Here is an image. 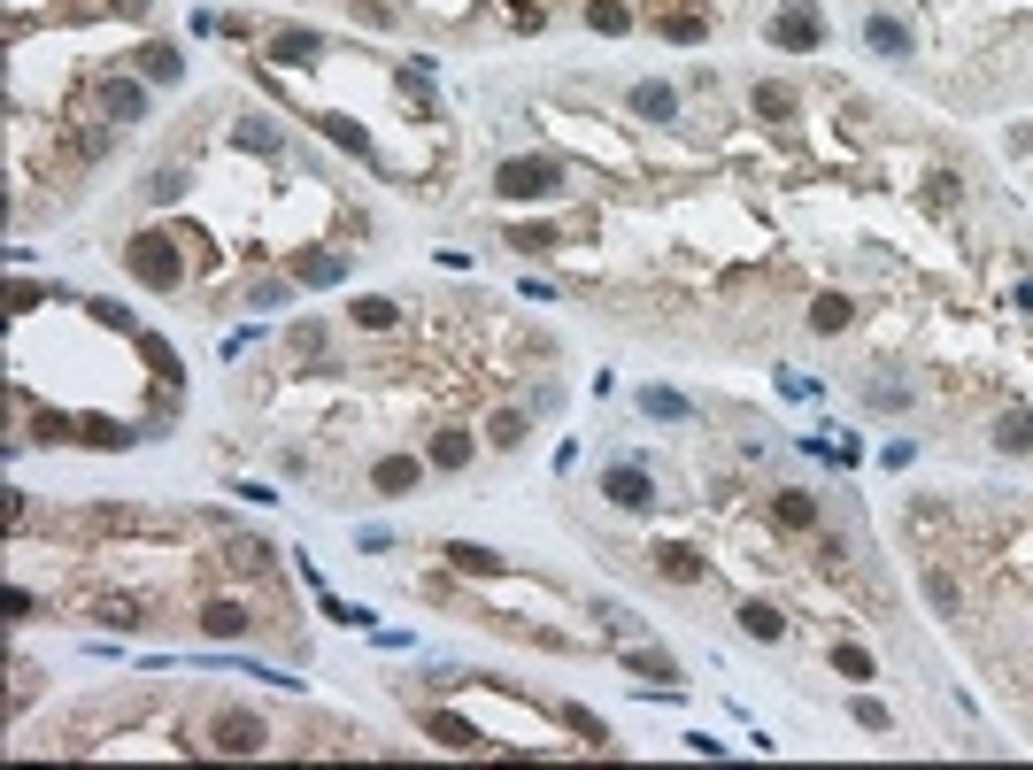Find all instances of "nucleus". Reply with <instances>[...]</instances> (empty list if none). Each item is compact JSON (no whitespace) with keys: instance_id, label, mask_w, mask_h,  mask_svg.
<instances>
[{"instance_id":"a211bd4d","label":"nucleus","mask_w":1033,"mask_h":770,"mask_svg":"<svg viewBox=\"0 0 1033 770\" xmlns=\"http://www.w3.org/2000/svg\"><path fill=\"white\" fill-rule=\"evenodd\" d=\"M771 524H779V532H810V524H818V501H810V493H779V501H771Z\"/></svg>"},{"instance_id":"9d476101","label":"nucleus","mask_w":1033,"mask_h":770,"mask_svg":"<svg viewBox=\"0 0 1033 770\" xmlns=\"http://www.w3.org/2000/svg\"><path fill=\"white\" fill-rule=\"evenodd\" d=\"M863 39H871V54H887V62H910V23H894V16H871V23H863Z\"/></svg>"},{"instance_id":"7ed1b4c3","label":"nucleus","mask_w":1033,"mask_h":770,"mask_svg":"<svg viewBox=\"0 0 1033 770\" xmlns=\"http://www.w3.org/2000/svg\"><path fill=\"white\" fill-rule=\"evenodd\" d=\"M208 748H216V756H263V748H270V725H263L255 709H216Z\"/></svg>"},{"instance_id":"aec40b11","label":"nucleus","mask_w":1033,"mask_h":770,"mask_svg":"<svg viewBox=\"0 0 1033 770\" xmlns=\"http://www.w3.org/2000/svg\"><path fill=\"white\" fill-rule=\"evenodd\" d=\"M524 432H532V424H524V409H494V417H487V448H502V455L524 448Z\"/></svg>"},{"instance_id":"dca6fc26","label":"nucleus","mask_w":1033,"mask_h":770,"mask_svg":"<svg viewBox=\"0 0 1033 770\" xmlns=\"http://www.w3.org/2000/svg\"><path fill=\"white\" fill-rule=\"evenodd\" d=\"M740 632H748V639H764V647H771V639H787V616L771 609V602H740Z\"/></svg>"},{"instance_id":"1a4fd4ad","label":"nucleus","mask_w":1033,"mask_h":770,"mask_svg":"<svg viewBox=\"0 0 1033 770\" xmlns=\"http://www.w3.org/2000/svg\"><path fill=\"white\" fill-rule=\"evenodd\" d=\"M656 31H664L672 47H702V39H709V16H702V8H656Z\"/></svg>"},{"instance_id":"f257e3e1","label":"nucleus","mask_w":1033,"mask_h":770,"mask_svg":"<svg viewBox=\"0 0 1033 770\" xmlns=\"http://www.w3.org/2000/svg\"><path fill=\"white\" fill-rule=\"evenodd\" d=\"M124 270H132L147 294H171L177 278H185V255L171 247V232H140V239L124 247Z\"/></svg>"},{"instance_id":"412c9836","label":"nucleus","mask_w":1033,"mask_h":770,"mask_svg":"<svg viewBox=\"0 0 1033 770\" xmlns=\"http://www.w3.org/2000/svg\"><path fill=\"white\" fill-rule=\"evenodd\" d=\"M586 23H594L602 39H625V31H633V8H625V0H586Z\"/></svg>"},{"instance_id":"b1692460","label":"nucleus","mask_w":1033,"mask_h":770,"mask_svg":"<svg viewBox=\"0 0 1033 770\" xmlns=\"http://www.w3.org/2000/svg\"><path fill=\"white\" fill-rule=\"evenodd\" d=\"M140 70H147V85H177V78H185V54H177V47H147Z\"/></svg>"},{"instance_id":"7c9ffc66","label":"nucleus","mask_w":1033,"mask_h":770,"mask_svg":"<svg viewBox=\"0 0 1033 770\" xmlns=\"http://www.w3.org/2000/svg\"><path fill=\"white\" fill-rule=\"evenodd\" d=\"M625 663H633V670H641V678H664V686H672V678H679V663H672V655H664V647H633V655H625Z\"/></svg>"},{"instance_id":"a19ab883","label":"nucleus","mask_w":1033,"mask_h":770,"mask_svg":"<svg viewBox=\"0 0 1033 770\" xmlns=\"http://www.w3.org/2000/svg\"><path fill=\"white\" fill-rule=\"evenodd\" d=\"M147 193H155V201H171V193H185V170H155V177H147Z\"/></svg>"},{"instance_id":"f704fd0d","label":"nucleus","mask_w":1033,"mask_h":770,"mask_svg":"<svg viewBox=\"0 0 1033 770\" xmlns=\"http://www.w3.org/2000/svg\"><path fill=\"white\" fill-rule=\"evenodd\" d=\"M510 247H524V255H548V247H555V232H548V224H524V232H510Z\"/></svg>"},{"instance_id":"473e14b6","label":"nucleus","mask_w":1033,"mask_h":770,"mask_svg":"<svg viewBox=\"0 0 1033 770\" xmlns=\"http://www.w3.org/2000/svg\"><path fill=\"white\" fill-rule=\"evenodd\" d=\"M393 316H401V308L386 301V294H370V301H355V324H362V331H393Z\"/></svg>"},{"instance_id":"c85d7f7f","label":"nucleus","mask_w":1033,"mask_h":770,"mask_svg":"<svg viewBox=\"0 0 1033 770\" xmlns=\"http://www.w3.org/2000/svg\"><path fill=\"white\" fill-rule=\"evenodd\" d=\"M232 140H239V147H247V154H278V147H286V140H278V124H263V116H247V124H232Z\"/></svg>"},{"instance_id":"5701e85b","label":"nucleus","mask_w":1033,"mask_h":770,"mask_svg":"<svg viewBox=\"0 0 1033 770\" xmlns=\"http://www.w3.org/2000/svg\"><path fill=\"white\" fill-rule=\"evenodd\" d=\"M925 602H933V616H964V586L949 571H925Z\"/></svg>"},{"instance_id":"0eeeda50","label":"nucleus","mask_w":1033,"mask_h":770,"mask_svg":"<svg viewBox=\"0 0 1033 770\" xmlns=\"http://www.w3.org/2000/svg\"><path fill=\"white\" fill-rule=\"evenodd\" d=\"M648 563H656V578H672V586H694V578H702V555H694L687 540H656Z\"/></svg>"},{"instance_id":"58836bf2","label":"nucleus","mask_w":1033,"mask_h":770,"mask_svg":"<svg viewBox=\"0 0 1033 770\" xmlns=\"http://www.w3.org/2000/svg\"><path fill=\"white\" fill-rule=\"evenodd\" d=\"M925 201H933V208H957V177H949V170H941V177H925Z\"/></svg>"},{"instance_id":"ddd939ff","label":"nucleus","mask_w":1033,"mask_h":770,"mask_svg":"<svg viewBox=\"0 0 1033 770\" xmlns=\"http://www.w3.org/2000/svg\"><path fill=\"white\" fill-rule=\"evenodd\" d=\"M748 109H756V116H764V124H795V93H787V85H779V78H764V85H756V93H748Z\"/></svg>"},{"instance_id":"c9c22d12","label":"nucleus","mask_w":1033,"mask_h":770,"mask_svg":"<svg viewBox=\"0 0 1033 770\" xmlns=\"http://www.w3.org/2000/svg\"><path fill=\"white\" fill-rule=\"evenodd\" d=\"M857 725H863V732H887L894 717H887V701H871V694H857Z\"/></svg>"},{"instance_id":"f3484780","label":"nucleus","mask_w":1033,"mask_h":770,"mask_svg":"<svg viewBox=\"0 0 1033 770\" xmlns=\"http://www.w3.org/2000/svg\"><path fill=\"white\" fill-rule=\"evenodd\" d=\"M849 316H857L849 294H818V301H810V331H826V339H833V331H849Z\"/></svg>"},{"instance_id":"20e7f679","label":"nucleus","mask_w":1033,"mask_h":770,"mask_svg":"<svg viewBox=\"0 0 1033 770\" xmlns=\"http://www.w3.org/2000/svg\"><path fill=\"white\" fill-rule=\"evenodd\" d=\"M771 47H787V54H818V47H826V16H818V0H787V8L771 16Z\"/></svg>"},{"instance_id":"4468645a","label":"nucleus","mask_w":1033,"mask_h":770,"mask_svg":"<svg viewBox=\"0 0 1033 770\" xmlns=\"http://www.w3.org/2000/svg\"><path fill=\"white\" fill-rule=\"evenodd\" d=\"M448 563H456L463 578H502V555H494V547H479V540H456V547H448Z\"/></svg>"},{"instance_id":"bb28decb","label":"nucleus","mask_w":1033,"mask_h":770,"mask_svg":"<svg viewBox=\"0 0 1033 770\" xmlns=\"http://www.w3.org/2000/svg\"><path fill=\"white\" fill-rule=\"evenodd\" d=\"M317 132H325L333 147H347V154H370V132H362L355 116H317Z\"/></svg>"},{"instance_id":"423d86ee","label":"nucleus","mask_w":1033,"mask_h":770,"mask_svg":"<svg viewBox=\"0 0 1033 770\" xmlns=\"http://www.w3.org/2000/svg\"><path fill=\"white\" fill-rule=\"evenodd\" d=\"M370 485H378L386 501H401V493L425 485V462H417V455H378V462H370Z\"/></svg>"},{"instance_id":"e433bc0d","label":"nucleus","mask_w":1033,"mask_h":770,"mask_svg":"<svg viewBox=\"0 0 1033 770\" xmlns=\"http://www.w3.org/2000/svg\"><path fill=\"white\" fill-rule=\"evenodd\" d=\"M93 324H109V331H140L132 308H116V301H93Z\"/></svg>"},{"instance_id":"a878e982","label":"nucleus","mask_w":1033,"mask_h":770,"mask_svg":"<svg viewBox=\"0 0 1033 770\" xmlns=\"http://www.w3.org/2000/svg\"><path fill=\"white\" fill-rule=\"evenodd\" d=\"M78 440H85V448H132L140 432H132V424H109V417H85V424H78Z\"/></svg>"},{"instance_id":"2f4dec72","label":"nucleus","mask_w":1033,"mask_h":770,"mask_svg":"<svg viewBox=\"0 0 1033 770\" xmlns=\"http://www.w3.org/2000/svg\"><path fill=\"white\" fill-rule=\"evenodd\" d=\"M563 725H571V732H579L586 748H610V725H602L594 709H579V701H571V709H563Z\"/></svg>"},{"instance_id":"c756f323","label":"nucleus","mask_w":1033,"mask_h":770,"mask_svg":"<svg viewBox=\"0 0 1033 770\" xmlns=\"http://www.w3.org/2000/svg\"><path fill=\"white\" fill-rule=\"evenodd\" d=\"M471 462V432H432V470H463Z\"/></svg>"},{"instance_id":"4c0bfd02","label":"nucleus","mask_w":1033,"mask_h":770,"mask_svg":"<svg viewBox=\"0 0 1033 770\" xmlns=\"http://www.w3.org/2000/svg\"><path fill=\"white\" fill-rule=\"evenodd\" d=\"M833 670H841V678H871V655H863V647H841Z\"/></svg>"},{"instance_id":"393cba45","label":"nucleus","mask_w":1033,"mask_h":770,"mask_svg":"<svg viewBox=\"0 0 1033 770\" xmlns=\"http://www.w3.org/2000/svg\"><path fill=\"white\" fill-rule=\"evenodd\" d=\"M995 448H1003V455H1033V417L1026 409H1011V417L995 424Z\"/></svg>"},{"instance_id":"f8f14e48","label":"nucleus","mask_w":1033,"mask_h":770,"mask_svg":"<svg viewBox=\"0 0 1033 770\" xmlns=\"http://www.w3.org/2000/svg\"><path fill=\"white\" fill-rule=\"evenodd\" d=\"M247 624H255V616L239 609V602H208V609H201V632H208V639H247Z\"/></svg>"},{"instance_id":"2eb2a0df","label":"nucleus","mask_w":1033,"mask_h":770,"mask_svg":"<svg viewBox=\"0 0 1033 770\" xmlns=\"http://www.w3.org/2000/svg\"><path fill=\"white\" fill-rule=\"evenodd\" d=\"M425 732H432L440 748H456V756H471V748H479V732H471L456 709H432V717H425Z\"/></svg>"},{"instance_id":"4be33fe9","label":"nucleus","mask_w":1033,"mask_h":770,"mask_svg":"<svg viewBox=\"0 0 1033 770\" xmlns=\"http://www.w3.org/2000/svg\"><path fill=\"white\" fill-rule=\"evenodd\" d=\"M309 54H325V39H317V31H278V39H270V62H286V70H294V62H309Z\"/></svg>"},{"instance_id":"f03ea898","label":"nucleus","mask_w":1033,"mask_h":770,"mask_svg":"<svg viewBox=\"0 0 1033 770\" xmlns=\"http://www.w3.org/2000/svg\"><path fill=\"white\" fill-rule=\"evenodd\" d=\"M494 193L502 201H548V193H563V162L555 154H510L494 170Z\"/></svg>"},{"instance_id":"39448f33","label":"nucleus","mask_w":1033,"mask_h":770,"mask_svg":"<svg viewBox=\"0 0 1033 770\" xmlns=\"http://www.w3.org/2000/svg\"><path fill=\"white\" fill-rule=\"evenodd\" d=\"M602 501L625 509V516H641V509L656 501V478H648L641 462H610V470H602Z\"/></svg>"},{"instance_id":"cd10ccee","label":"nucleus","mask_w":1033,"mask_h":770,"mask_svg":"<svg viewBox=\"0 0 1033 770\" xmlns=\"http://www.w3.org/2000/svg\"><path fill=\"white\" fill-rule=\"evenodd\" d=\"M641 409H648V417H664V424H687V417H694L687 393H672V386H648V393H641Z\"/></svg>"},{"instance_id":"6ab92c4d","label":"nucleus","mask_w":1033,"mask_h":770,"mask_svg":"<svg viewBox=\"0 0 1033 770\" xmlns=\"http://www.w3.org/2000/svg\"><path fill=\"white\" fill-rule=\"evenodd\" d=\"M294 278H301V286H340L347 255H294Z\"/></svg>"},{"instance_id":"72a5a7b5","label":"nucleus","mask_w":1033,"mask_h":770,"mask_svg":"<svg viewBox=\"0 0 1033 770\" xmlns=\"http://www.w3.org/2000/svg\"><path fill=\"white\" fill-rule=\"evenodd\" d=\"M132 339H140V355H147V362H155V370H163V378L177 386V355H171V347H163L155 331H132Z\"/></svg>"},{"instance_id":"ea45409f","label":"nucleus","mask_w":1033,"mask_h":770,"mask_svg":"<svg viewBox=\"0 0 1033 770\" xmlns=\"http://www.w3.org/2000/svg\"><path fill=\"white\" fill-rule=\"evenodd\" d=\"M286 347H294V355H317V347H325V324H294V339H286Z\"/></svg>"},{"instance_id":"9b49d317","label":"nucleus","mask_w":1033,"mask_h":770,"mask_svg":"<svg viewBox=\"0 0 1033 770\" xmlns=\"http://www.w3.org/2000/svg\"><path fill=\"white\" fill-rule=\"evenodd\" d=\"M101 101H109V116H116V124H140V116H147V85H132V78H109V85H101Z\"/></svg>"},{"instance_id":"6e6552de","label":"nucleus","mask_w":1033,"mask_h":770,"mask_svg":"<svg viewBox=\"0 0 1033 770\" xmlns=\"http://www.w3.org/2000/svg\"><path fill=\"white\" fill-rule=\"evenodd\" d=\"M633 116H641V124H672V116H679V93H672L664 78H641V85H633Z\"/></svg>"}]
</instances>
